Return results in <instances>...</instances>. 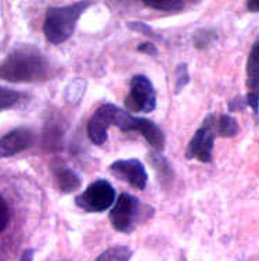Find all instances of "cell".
Segmentation results:
<instances>
[{
    "mask_svg": "<svg viewBox=\"0 0 259 261\" xmlns=\"http://www.w3.org/2000/svg\"><path fill=\"white\" fill-rule=\"evenodd\" d=\"M115 189L107 179L92 182L79 196L75 197V204L88 213H104L115 201Z\"/></svg>",
    "mask_w": 259,
    "mask_h": 261,
    "instance_id": "obj_5",
    "label": "cell"
},
{
    "mask_svg": "<svg viewBox=\"0 0 259 261\" xmlns=\"http://www.w3.org/2000/svg\"><path fill=\"white\" fill-rule=\"evenodd\" d=\"M128 28H130L132 31L135 32H139V34H143L146 36H150V38H154V39H162V36L157 35L153 28L145 22H140V21H133V22H129L128 24Z\"/></svg>",
    "mask_w": 259,
    "mask_h": 261,
    "instance_id": "obj_21",
    "label": "cell"
},
{
    "mask_svg": "<svg viewBox=\"0 0 259 261\" xmlns=\"http://www.w3.org/2000/svg\"><path fill=\"white\" fill-rule=\"evenodd\" d=\"M118 110H120V107L111 105V103H105V105L100 106L95 111V114L90 117L89 122H88V136L95 145H104L107 136H108V129L115 125V118H117Z\"/></svg>",
    "mask_w": 259,
    "mask_h": 261,
    "instance_id": "obj_8",
    "label": "cell"
},
{
    "mask_svg": "<svg viewBox=\"0 0 259 261\" xmlns=\"http://www.w3.org/2000/svg\"><path fill=\"white\" fill-rule=\"evenodd\" d=\"M34 254H35V250L34 249H28L22 253L20 261H34Z\"/></svg>",
    "mask_w": 259,
    "mask_h": 261,
    "instance_id": "obj_25",
    "label": "cell"
},
{
    "mask_svg": "<svg viewBox=\"0 0 259 261\" xmlns=\"http://www.w3.org/2000/svg\"><path fill=\"white\" fill-rule=\"evenodd\" d=\"M10 220V211H9V206L3 199V196H0V233L5 231L6 226L9 224Z\"/></svg>",
    "mask_w": 259,
    "mask_h": 261,
    "instance_id": "obj_23",
    "label": "cell"
},
{
    "mask_svg": "<svg viewBox=\"0 0 259 261\" xmlns=\"http://www.w3.org/2000/svg\"><path fill=\"white\" fill-rule=\"evenodd\" d=\"M145 5L155 10L180 11L185 9L186 3L182 0H151V2H145Z\"/></svg>",
    "mask_w": 259,
    "mask_h": 261,
    "instance_id": "obj_18",
    "label": "cell"
},
{
    "mask_svg": "<svg viewBox=\"0 0 259 261\" xmlns=\"http://www.w3.org/2000/svg\"><path fill=\"white\" fill-rule=\"evenodd\" d=\"M92 5L90 2H78L65 7H50L46 13L43 32L53 45H61L70 39L76 28L80 15Z\"/></svg>",
    "mask_w": 259,
    "mask_h": 261,
    "instance_id": "obj_2",
    "label": "cell"
},
{
    "mask_svg": "<svg viewBox=\"0 0 259 261\" xmlns=\"http://www.w3.org/2000/svg\"><path fill=\"white\" fill-rule=\"evenodd\" d=\"M150 160L153 161L155 170L158 171V174H160V175L165 176V178H170V175H172V171H170V167L169 164H168V161L165 160L164 157L153 154Z\"/></svg>",
    "mask_w": 259,
    "mask_h": 261,
    "instance_id": "obj_22",
    "label": "cell"
},
{
    "mask_svg": "<svg viewBox=\"0 0 259 261\" xmlns=\"http://www.w3.org/2000/svg\"><path fill=\"white\" fill-rule=\"evenodd\" d=\"M247 105L259 114V38L254 42L247 60Z\"/></svg>",
    "mask_w": 259,
    "mask_h": 261,
    "instance_id": "obj_10",
    "label": "cell"
},
{
    "mask_svg": "<svg viewBox=\"0 0 259 261\" xmlns=\"http://www.w3.org/2000/svg\"><path fill=\"white\" fill-rule=\"evenodd\" d=\"M143 211V204L136 196L122 193L111 210L110 221L117 231L130 233L141 220Z\"/></svg>",
    "mask_w": 259,
    "mask_h": 261,
    "instance_id": "obj_3",
    "label": "cell"
},
{
    "mask_svg": "<svg viewBox=\"0 0 259 261\" xmlns=\"http://www.w3.org/2000/svg\"><path fill=\"white\" fill-rule=\"evenodd\" d=\"M61 138H63V129L57 124H47L43 132V145L49 150H59L61 149Z\"/></svg>",
    "mask_w": 259,
    "mask_h": 261,
    "instance_id": "obj_13",
    "label": "cell"
},
{
    "mask_svg": "<svg viewBox=\"0 0 259 261\" xmlns=\"http://www.w3.org/2000/svg\"><path fill=\"white\" fill-rule=\"evenodd\" d=\"M247 9L251 13H258L259 11V0H251V2H247Z\"/></svg>",
    "mask_w": 259,
    "mask_h": 261,
    "instance_id": "obj_26",
    "label": "cell"
},
{
    "mask_svg": "<svg viewBox=\"0 0 259 261\" xmlns=\"http://www.w3.org/2000/svg\"><path fill=\"white\" fill-rule=\"evenodd\" d=\"M86 91V81L85 80H75L71 82L67 91H65V99L67 101H70L72 105H78L82 100V96Z\"/></svg>",
    "mask_w": 259,
    "mask_h": 261,
    "instance_id": "obj_16",
    "label": "cell"
},
{
    "mask_svg": "<svg viewBox=\"0 0 259 261\" xmlns=\"http://www.w3.org/2000/svg\"><path fill=\"white\" fill-rule=\"evenodd\" d=\"M137 50L141 51V53H146V55H153V56H155L157 53H158L155 45L154 43H151V42H143L141 45L137 46Z\"/></svg>",
    "mask_w": 259,
    "mask_h": 261,
    "instance_id": "obj_24",
    "label": "cell"
},
{
    "mask_svg": "<svg viewBox=\"0 0 259 261\" xmlns=\"http://www.w3.org/2000/svg\"><path fill=\"white\" fill-rule=\"evenodd\" d=\"M218 39V34L216 31L210 30V28H204V30H198L193 36V40H194V46L199 50H203L205 47H208L210 45H212L215 40Z\"/></svg>",
    "mask_w": 259,
    "mask_h": 261,
    "instance_id": "obj_17",
    "label": "cell"
},
{
    "mask_svg": "<svg viewBox=\"0 0 259 261\" xmlns=\"http://www.w3.org/2000/svg\"><path fill=\"white\" fill-rule=\"evenodd\" d=\"M133 251L128 246H112L103 251L95 261H129Z\"/></svg>",
    "mask_w": 259,
    "mask_h": 261,
    "instance_id": "obj_15",
    "label": "cell"
},
{
    "mask_svg": "<svg viewBox=\"0 0 259 261\" xmlns=\"http://www.w3.org/2000/svg\"><path fill=\"white\" fill-rule=\"evenodd\" d=\"M50 78V63L35 46L15 47L0 63V80L9 82H40Z\"/></svg>",
    "mask_w": 259,
    "mask_h": 261,
    "instance_id": "obj_1",
    "label": "cell"
},
{
    "mask_svg": "<svg viewBox=\"0 0 259 261\" xmlns=\"http://www.w3.org/2000/svg\"><path fill=\"white\" fill-rule=\"evenodd\" d=\"M216 132L222 138H233L240 132V126L236 118L229 114H222L216 122Z\"/></svg>",
    "mask_w": 259,
    "mask_h": 261,
    "instance_id": "obj_14",
    "label": "cell"
},
{
    "mask_svg": "<svg viewBox=\"0 0 259 261\" xmlns=\"http://www.w3.org/2000/svg\"><path fill=\"white\" fill-rule=\"evenodd\" d=\"M35 142L34 132L28 128H15L0 138V159L11 157L26 150Z\"/></svg>",
    "mask_w": 259,
    "mask_h": 261,
    "instance_id": "obj_11",
    "label": "cell"
},
{
    "mask_svg": "<svg viewBox=\"0 0 259 261\" xmlns=\"http://www.w3.org/2000/svg\"><path fill=\"white\" fill-rule=\"evenodd\" d=\"M125 105L132 111H154L157 107V93L153 82L146 75L133 76L130 81V92Z\"/></svg>",
    "mask_w": 259,
    "mask_h": 261,
    "instance_id": "obj_7",
    "label": "cell"
},
{
    "mask_svg": "<svg viewBox=\"0 0 259 261\" xmlns=\"http://www.w3.org/2000/svg\"><path fill=\"white\" fill-rule=\"evenodd\" d=\"M190 76L189 71H187V64H179V67L176 68V93H179L187 84H189Z\"/></svg>",
    "mask_w": 259,
    "mask_h": 261,
    "instance_id": "obj_20",
    "label": "cell"
},
{
    "mask_svg": "<svg viewBox=\"0 0 259 261\" xmlns=\"http://www.w3.org/2000/svg\"><path fill=\"white\" fill-rule=\"evenodd\" d=\"M216 118L215 114H210L205 117L203 125L195 130V134L191 138L186 157L194 159L201 163H211L212 161V151H214L215 138L218 135L216 132Z\"/></svg>",
    "mask_w": 259,
    "mask_h": 261,
    "instance_id": "obj_6",
    "label": "cell"
},
{
    "mask_svg": "<svg viewBox=\"0 0 259 261\" xmlns=\"http://www.w3.org/2000/svg\"><path fill=\"white\" fill-rule=\"evenodd\" d=\"M115 126H118L124 132L136 130L140 135L149 142V145L155 151H162L165 147V135L160 126L154 124L153 121L147 118H140V117L132 116L126 110L120 109L117 118H115Z\"/></svg>",
    "mask_w": 259,
    "mask_h": 261,
    "instance_id": "obj_4",
    "label": "cell"
},
{
    "mask_svg": "<svg viewBox=\"0 0 259 261\" xmlns=\"http://www.w3.org/2000/svg\"><path fill=\"white\" fill-rule=\"evenodd\" d=\"M57 184H59L61 192L71 193V192L79 189L82 181L75 171L70 170L67 167H61L60 170L57 171Z\"/></svg>",
    "mask_w": 259,
    "mask_h": 261,
    "instance_id": "obj_12",
    "label": "cell"
},
{
    "mask_svg": "<svg viewBox=\"0 0 259 261\" xmlns=\"http://www.w3.org/2000/svg\"><path fill=\"white\" fill-rule=\"evenodd\" d=\"M18 100H20V93L18 92L0 86V111L14 107L18 103Z\"/></svg>",
    "mask_w": 259,
    "mask_h": 261,
    "instance_id": "obj_19",
    "label": "cell"
},
{
    "mask_svg": "<svg viewBox=\"0 0 259 261\" xmlns=\"http://www.w3.org/2000/svg\"><path fill=\"white\" fill-rule=\"evenodd\" d=\"M110 171L121 181L129 184L135 189L143 191L147 185V171L143 163L137 159H129V160L114 161L110 166Z\"/></svg>",
    "mask_w": 259,
    "mask_h": 261,
    "instance_id": "obj_9",
    "label": "cell"
}]
</instances>
